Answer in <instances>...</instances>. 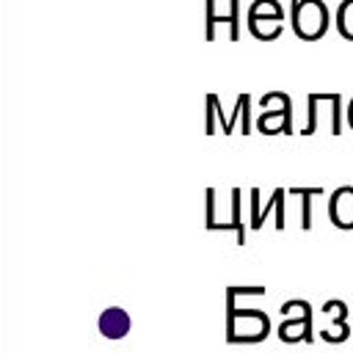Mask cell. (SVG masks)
Here are the masks:
<instances>
[{"label": "cell", "instance_id": "cell-1", "mask_svg": "<svg viewBox=\"0 0 353 353\" xmlns=\"http://www.w3.org/2000/svg\"><path fill=\"white\" fill-rule=\"evenodd\" d=\"M270 317L262 309H232L226 312V342L229 345H256L268 339Z\"/></svg>", "mask_w": 353, "mask_h": 353}, {"label": "cell", "instance_id": "cell-2", "mask_svg": "<svg viewBox=\"0 0 353 353\" xmlns=\"http://www.w3.org/2000/svg\"><path fill=\"white\" fill-rule=\"evenodd\" d=\"M290 25L298 39L303 41H317L328 33L331 28V11L323 0H301L290 11Z\"/></svg>", "mask_w": 353, "mask_h": 353}, {"label": "cell", "instance_id": "cell-3", "mask_svg": "<svg viewBox=\"0 0 353 353\" xmlns=\"http://www.w3.org/2000/svg\"><path fill=\"white\" fill-rule=\"evenodd\" d=\"M290 190H284V188H276L273 193H270V199L265 201V207H262V199H259V188H251L248 190V196H251V215H248V226L251 229H262V223H265V218L270 215V212H276V229L279 232H284V226H287V210H284V204H287V196Z\"/></svg>", "mask_w": 353, "mask_h": 353}, {"label": "cell", "instance_id": "cell-4", "mask_svg": "<svg viewBox=\"0 0 353 353\" xmlns=\"http://www.w3.org/2000/svg\"><path fill=\"white\" fill-rule=\"evenodd\" d=\"M204 39L207 41H215L218 39V28H229V41H240V0H229V8L218 14L215 8V0H207L204 3Z\"/></svg>", "mask_w": 353, "mask_h": 353}, {"label": "cell", "instance_id": "cell-5", "mask_svg": "<svg viewBox=\"0 0 353 353\" xmlns=\"http://www.w3.org/2000/svg\"><path fill=\"white\" fill-rule=\"evenodd\" d=\"M320 312H325L328 317H331V325H325L323 331H320V336L325 339V342H331V345H339V342H345L347 336H350V323H347V314H350V309H347V303L345 301H339V298H331V301H325L323 303V309Z\"/></svg>", "mask_w": 353, "mask_h": 353}, {"label": "cell", "instance_id": "cell-6", "mask_svg": "<svg viewBox=\"0 0 353 353\" xmlns=\"http://www.w3.org/2000/svg\"><path fill=\"white\" fill-rule=\"evenodd\" d=\"M328 221L342 232L353 229V185H339L336 190H331Z\"/></svg>", "mask_w": 353, "mask_h": 353}, {"label": "cell", "instance_id": "cell-7", "mask_svg": "<svg viewBox=\"0 0 353 353\" xmlns=\"http://www.w3.org/2000/svg\"><path fill=\"white\" fill-rule=\"evenodd\" d=\"M254 127L262 135H292V102L279 110H262Z\"/></svg>", "mask_w": 353, "mask_h": 353}, {"label": "cell", "instance_id": "cell-8", "mask_svg": "<svg viewBox=\"0 0 353 353\" xmlns=\"http://www.w3.org/2000/svg\"><path fill=\"white\" fill-rule=\"evenodd\" d=\"M130 328H132V317L121 306H108L99 314V334L105 339H124L130 334Z\"/></svg>", "mask_w": 353, "mask_h": 353}, {"label": "cell", "instance_id": "cell-9", "mask_svg": "<svg viewBox=\"0 0 353 353\" xmlns=\"http://www.w3.org/2000/svg\"><path fill=\"white\" fill-rule=\"evenodd\" d=\"M279 339L281 342H312L314 339V328H312V314L303 317H284L279 325Z\"/></svg>", "mask_w": 353, "mask_h": 353}, {"label": "cell", "instance_id": "cell-10", "mask_svg": "<svg viewBox=\"0 0 353 353\" xmlns=\"http://www.w3.org/2000/svg\"><path fill=\"white\" fill-rule=\"evenodd\" d=\"M223 232V229H232L234 232V243L237 245H245V223H243V190L240 188H232V221L226 223H215L210 226V232Z\"/></svg>", "mask_w": 353, "mask_h": 353}, {"label": "cell", "instance_id": "cell-11", "mask_svg": "<svg viewBox=\"0 0 353 353\" xmlns=\"http://www.w3.org/2000/svg\"><path fill=\"white\" fill-rule=\"evenodd\" d=\"M245 19H279V22H284L287 11L279 0H254L245 11Z\"/></svg>", "mask_w": 353, "mask_h": 353}, {"label": "cell", "instance_id": "cell-12", "mask_svg": "<svg viewBox=\"0 0 353 353\" xmlns=\"http://www.w3.org/2000/svg\"><path fill=\"white\" fill-rule=\"evenodd\" d=\"M245 25H248L251 36L259 41H276L284 30V22H279V19H245Z\"/></svg>", "mask_w": 353, "mask_h": 353}, {"label": "cell", "instance_id": "cell-13", "mask_svg": "<svg viewBox=\"0 0 353 353\" xmlns=\"http://www.w3.org/2000/svg\"><path fill=\"white\" fill-rule=\"evenodd\" d=\"M215 119L221 121V132L229 135V116L221 113V99L218 94H207V121H204V132L215 135Z\"/></svg>", "mask_w": 353, "mask_h": 353}, {"label": "cell", "instance_id": "cell-14", "mask_svg": "<svg viewBox=\"0 0 353 353\" xmlns=\"http://www.w3.org/2000/svg\"><path fill=\"white\" fill-rule=\"evenodd\" d=\"M290 196H301V229H312V196H320L323 188H287Z\"/></svg>", "mask_w": 353, "mask_h": 353}, {"label": "cell", "instance_id": "cell-15", "mask_svg": "<svg viewBox=\"0 0 353 353\" xmlns=\"http://www.w3.org/2000/svg\"><path fill=\"white\" fill-rule=\"evenodd\" d=\"M334 25H336V30H339L342 39L353 41V0H342V3L336 6Z\"/></svg>", "mask_w": 353, "mask_h": 353}, {"label": "cell", "instance_id": "cell-16", "mask_svg": "<svg viewBox=\"0 0 353 353\" xmlns=\"http://www.w3.org/2000/svg\"><path fill=\"white\" fill-rule=\"evenodd\" d=\"M290 102H292V99H290L287 91H268V94L259 97V113H262V110H279V108H284V105H290Z\"/></svg>", "mask_w": 353, "mask_h": 353}, {"label": "cell", "instance_id": "cell-17", "mask_svg": "<svg viewBox=\"0 0 353 353\" xmlns=\"http://www.w3.org/2000/svg\"><path fill=\"white\" fill-rule=\"evenodd\" d=\"M279 312L284 317H303V314H312V303L303 298H292V301H284Z\"/></svg>", "mask_w": 353, "mask_h": 353}, {"label": "cell", "instance_id": "cell-18", "mask_svg": "<svg viewBox=\"0 0 353 353\" xmlns=\"http://www.w3.org/2000/svg\"><path fill=\"white\" fill-rule=\"evenodd\" d=\"M215 223V188H207V223L204 226H212Z\"/></svg>", "mask_w": 353, "mask_h": 353}, {"label": "cell", "instance_id": "cell-19", "mask_svg": "<svg viewBox=\"0 0 353 353\" xmlns=\"http://www.w3.org/2000/svg\"><path fill=\"white\" fill-rule=\"evenodd\" d=\"M347 113V124H350V130H353V110H345Z\"/></svg>", "mask_w": 353, "mask_h": 353}, {"label": "cell", "instance_id": "cell-20", "mask_svg": "<svg viewBox=\"0 0 353 353\" xmlns=\"http://www.w3.org/2000/svg\"><path fill=\"white\" fill-rule=\"evenodd\" d=\"M298 3H301V0H290V11H292V8L298 6Z\"/></svg>", "mask_w": 353, "mask_h": 353}, {"label": "cell", "instance_id": "cell-21", "mask_svg": "<svg viewBox=\"0 0 353 353\" xmlns=\"http://www.w3.org/2000/svg\"><path fill=\"white\" fill-rule=\"evenodd\" d=\"M347 110H353V97H350V102H347Z\"/></svg>", "mask_w": 353, "mask_h": 353}]
</instances>
